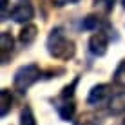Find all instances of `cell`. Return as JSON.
Masks as SVG:
<instances>
[{
  "instance_id": "obj_18",
  "label": "cell",
  "mask_w": 125,
  "mask_h": 125,
  "mask_svg": "<svg viewBox=\"0 0 125 125\" xmlns=\"http://www.w3.org/2000/svg\"><path fill=\"white\" fill-rule=\"evenodd\" d=\"M123 7H125V0H123Z\"/></svg>"
},
{
  "instance_id": "obj_11",
  "label": "cell",
  "mask_w": 125,
  "mask_h": 125,
  "mask_svg": "<svg viewBox=\"0 0 125 125\" xmlns=\"http://www.w3.org/2000/svg\"><path fill=\"white\" fill-rule=\"evenodd\" d=\"M113 82H114L116 85L125 87V60H123V62H120V65L116 67L114 76H113Z\"/></svg>"
},
{
  "instance_id": "obj_3",
  "label": "cell",
  "mask_w": 125,
  "mask_h": 125,
  "mask_svg": "<svg viewBox=\"0 0 125 125\" xmlns=\"http://www.w3.org/2000/svg\"><path fill=\"white\" fill-rule=\"evenodd\" d=\"M111 98H113L111 85L102 83V85H94L91 89V93L87 96V103L89 105H102V103H109Z\"/></svg>"
},
{
  "instance_id": "obj_13",
  "label": "cell",
  "mask_w": 125,
  "mask_h": 125,
  "mask_svg": "<svg viewBox=\"0 0 125 125\" xmlns=\"http://www.w3.org/2000/svg\"><path fill=\"white\" fill-rule=\"evenodd\" d=\"M98 25H100V18L94 15H89L85 16L83 20H82V27L87 29V31H93V29H98Z\"/></svg>"
},
{
  "instance_id": "obj_12",
  "label": "cell",
  "mask_w": 125,
  "mask_h": 125,
  "mask_svg": "<svg viewBox=\"0 0 125 125\" xmlns=\"http://www.w3.org/2000/svg\"><path fill=\"white\" fill-rule=\"evenodd\" d=\"M20 125H36V120L33 116L31 107H24L20 113Z\"/></svg>"
},
{
  "instance_id": "obj_6",
  "label": "cell",
  "mask_w": 125,
  "mask_h": 125,
  "mask_svg": "<svg viewBox=\"0 0 125 125\" xmlns=\"http://www.w3.org/2000/svg\"><path fill=\"white\" fill-rule=\"evenodd\" d=\"M13 47H15V40L7 31H4L0 34V51H2V63H7L11 53H13Z\"/></svg>"
},
{
  "instance_id": "obj_9",
  "label": "cell",
  "mask_w": 125,
  "mask_h": 125,
  "mask_svg": "<svg viewBox=\"0 0 125 125\" xmlns=\"http://www.w3.org/2000/svg\"><path fill=\"white\" fill-rule=\"evenodd\" d=\"M36 34H38V29H36V25H25V27L20 31V34H18V40L22 42V44H25V45H29V44H33L34 42V38H36Z\"/></svg>"
},
{
  "instance_id": "obj_7",
  "label": "cell",
  "mask_w": 125,
  "mask_h": 125,
  "mask_svg": "<svg viewBox=\"0 0 125 125\" xmlns=\"http://www.w3.org/2000/svg\"><path fill=\"white\" fill-rule=\"evenodd\" d=\"M63 102L56 103V111H58V116L62 120H65V122H69V120H73V116H74V111H76V105L73 100H69V98H62Z\"/></svg>"
},
{
  "instance_id": "obj_1",
  "label": "cell",
  "mask_w": 125,
  "mask_h": 125,
  "mask_svg": "<svg viewBox=\"0 0 125 125\" xmlns=\"http://www.w3.org/2000/svg\"><path fill=\"white\" fill-rule=\"evenodd\" d=\"M74 42L69 40L65 36V33H63L62 27H56L53 29L49 34V38H47V53L51 54L53 58L56 60H71L74 56Z\"/></svg>"
},
{
  "instance_id": "obj_14",
  "label": "cell",
  "mask_w": 125,
  "mask_h": 125,
  "mask_svg": "<svg viewBox=\"0 0 125 125\" xmlns=\"http://www.w3.org/2000/svg\"><path fill=\"white\" fill-rule=\"evenodd\" d=\"M74 125H102V123H100V120H98L96 116H93V114H82L80 120H76Z\"/></svg>"
},
{
  "instance_id": "obj_8",
  "label": "cell",
  "mask_w": 125,
  "mask_h": 125,
  "mask_svg": "<svg viewBox=\"0 0 125 125\" xmlns=\"http://www.w3.org/2000/svg\"><path fill=\"white\" fill-rule=\"evenodd\" d=\"M109 111L113 114H122L125 113V91L118 93V94H113V98L109 100Z\"/></svg>"
},
{
  "instance_id": "obj_5",
  "label": "cell",
  "mask_w": 125,
  "mask_h": 125,
  "mask_svg": "<svg viewBox=\"0 0 125 125\" xmlns=\"http://www.w3.org/2000/svg\"><path fill=\"white\" fill-rule=\"evenodd\" d=\"M107 47H109V38H107L105 33L98 31L89 38V51L94 56H103L107 53Z\"/></svg>"
},
{
  "instance_id": "obj_19",
  "label": "cell",
  "mask_w": 125,
  "mask_h": 125,
  "mask_svg": "<svg viewBox=\"0 0 125 125\" xmlns=\"http://www.w3.org/2000/svg\"><path fill=\"white\" fill-rule=\"evenodd\" d=\"M122 125H125V120H123V123H122Z\"/></svg>"
},
{
  "instance_id": "obj_2",
  "label": "cell",
  "mask_w": 125,
  "mask_h": 125,
  "mask_svg": "<svg viewBox=\"0 0 125 125\" xmlns=\"http://www.w3.org/2000/svg\"><path fill=\"white\" fill-rule=\"evenodd\" d=\"M42 76V71L36 63H27V65H22L20 69H16L15 78H13V87L15 91H18L20 94H24L31 87L33 83H36Z\"/></svg>"
},
{
  "instance_id": "obj_17",
  "label": "cell",
  "mask_w": 125,
  "mask_h": 125,
  "mask_svg": "<svg viewBox=\"0 0 125 125\" xmlns=\"http://www.w3.org/2000/svg\"><path fill=\"white\" fill-rule=\"evenodd\" d=\"M76 2H80V0H53V4H54V6H58V7L69 6V4H76Z\"/></svg>"
},
{
  "instance_id": "obj_4",
  "label": "cell",
  "mask_w": 125,
  "mask_h": 125,
  "mask_svg": "<svg viewBox=\"0 0 125 125\" xmlns=\"http://www.w3.org/2000/svg\"><path fill=\"white\" fill-rule=\"evenodd\" d=\"M33 16H34L33 6L29 2H24V0L18 2V4H15V7L9 11V18H13L15 22H18V24H27Z\"/></svg>"
},
{
  "instance_id": "obj_10",
  "label": "cell",
  "mask_w": 125,
  "mask_h": 125,
  "mask_svg": "<svg viewBox=\"0 0 125 125\" xmlns=\"http://www.w3.org/2000/svg\"><path fill=\"white\" fill-rule=\"evenodd\" d=\"M0 100H2V107H0V114L2 116H7V113L11 111V105H13V96L7 89H2L0 93Z\"/></svg>"
},
{
  "instance_id": "obj_16",
  "label": "cell",
  "mask_w": 125,
  "mask_h": 125,
  "mask_svg": "<svg viewBox=\"0 0 125 125\" xmlns=\"http://www.w3.org/2000/svg\"><path fill=\"white\" fill-rule=\"evenodd\" d=\"M76 83H78V78H76V80L73 82L71 85H67V87L62 91V98H73V94H74V87H76Z\"/></svg>"
},
{
  "instance_id": "obj_15",
  "label": "cell",
  "mask_w": 125,
  "mask_h": 125,
  "mask_svg": "<svg viewBox=\"0 0 125 125\" xmlns=\"http://www.w3.org/2000/svg\"><path fill=\"white\" fill-rule=\"evenodd\" d=\"M94 6L96 7H100L102 11H111L113 9V6H114V0H94Z\"/></svg>"
}]
</instances>
